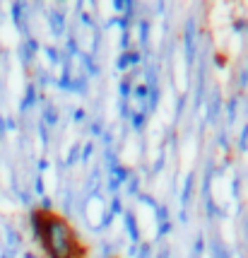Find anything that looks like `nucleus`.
<instances>
[{
  "mask_svg": "<svg viewBox=\"0 0 248 258\" xmlns=\"http://www.w3.org/2000/svg\"><path fill=\"white\" fill-rule=\"evenodd\" d=\"M36 229L51 258L77 256V241L65 220H60L56 215H44V217H36Z\"/></svg>",
  "mask_w": 248,
  "mask_h": 258,
  "instance_id": "nucleus-1",
  "label": "nucleus"
}]
</instances>
